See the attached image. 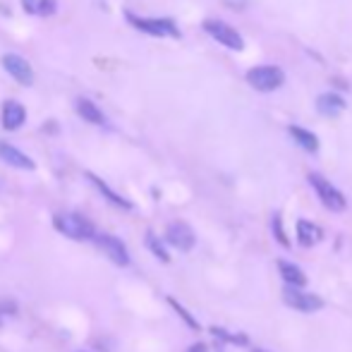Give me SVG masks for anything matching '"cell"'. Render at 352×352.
Segmentation results:
<instances>
[{
  "label": "cell",
  "instance_id": "obj_14",
  "mask_svg": "<svg viewBox=\"0 0 352 352\" xmlns=\"http://www.w3.org/2000/svg\"><path fill=\"white\" fill-rule=\"evenodd\" d=\"M87 177H89V182H91V185L96 187V190L101 192V195L106 197V199L111 201L113 206H118V209H122V211H130L132 209V201L125 199L122 195H118L116 190H111V187H108L106 182H103L98 175H94V173H87Z\"/></svg>",
  "mask_w": 352,
  "mask_h": 352
},
{
  "label": "cell",
  "instance_id": "obj_24",
  "mask_svg": "<svg viewBox=\"0 0 352 352\" xmlns=\"http://www.w3.org/2000/svg\"><path fill=\"white\" fill-rule=\"evenodd\" d=\"M0 326H3V319H0Z\"/></svg>",
  "mask_w": 352,
  "mask_h": 352
},
{
  "label": "cell",
  "instance_id": "obj_1",
  "mask_svg": "<svg viewBox=\"0 0 352 352\" xmlns=\"http://www.w3.org/2000/svg\"><path fill=\"white\" fill-rule=\"evenodd\" d=\"M53 226L60 235L70 237V240L77 242H89V240H96V230H94L91 221L82 216V213H58L53 218Z\"/></svg>",
  "mask_w": 352,
  "mask_h": 352
},
{
  "label": "cell",
  "instance_id": "obj_6",
  "mask_svg": "<svg viewBox=\"0 0 352 352\" xmlns=\"http://www.w3.org/2000/svg\"><path fill=\"white\" fill-rule=\"evenodd\" d=\"M283 300H285L287 307L302 311V314H311V311H319L321 307H324V300H321L319 295L302 290V287H292V285H285V290H283Z\"/></svg>",
  "mask_w": 352,
  "mask_h": 352
},
{
  "label": "cell",
  "instance_id": "obj_13",
  "mask_svg": "<svg viewBox=\"0 0 352 352\" xmlns=\"http://www.w3.org/2000/svg\"><path fill=\"white\" fill-rule=\"evenodd\" d=\"M324 240V230H321V226H316V223L311 221H297V242H300L302 247H314L319 245V242Z\"/></svg>",
  "mask_w": 352,
  "mask_h": 352
},
{
  "label": "cell",
  "instance_id": "obj_9",
  "mask_svg": "<svg viewBox=\"0 0 352 352\" xmlns=\"http://www.w3.org/2000/svg\"><path fill=\"white\" fill-rule=\"evenodd\" d=\"M3 67L10 72V77H12L14 82L24 84V87L34 84V70H32V65H29V63L24 60L22 56H14V53H8V56H3Z\"/></svg>",
  "mask_w": 352,
  "mask_h": 352
},
{
  "label": "cell",
  "instance_id": "obj_2",
  "mask_svg": "<svg viewBox=\"0 0 352 352\" xmlns=\"http://www.w3.org/2000/svg\"><path fill=\"white\" fill-rule=\"evenodd\" d=\"M309 185H311V190L316 192L319 201L329 211L340 213V211L348 209V199L343 197V192H340L336 185H331V180H326L324 175H319V173H309Z\"/></svg>",
  "mask_w": 352,
  "mask_h": 352
},
{
  "label": "cell",
  "instance_id": "obj_3",
  "mask_svg": "<svg viewBox=\"0 0 352 352\" xmlns=\"http://www.w3.org/2000/svg\"><path fill=\"white\" fill-rule=\"evenodd\" d=\"M283 82H285V72L278 65H256L247 72V84L261 94L276 91L283 87Z\"/></svg>",
  "mask_w": 352,
  "mask_h": 352
},
{
  "label": "cell",
  "instance_id": "obj_11",
  "mask_svg": "<svg viewBox=\"0 0 352 352\" xmlns=\"http://www.w3.org/2000/svg\"><path fill=\"white\" fill-rule=\"evenodd\" d=\"M3 127L8 132H14L19 130V127L24 125V120H27V111H24V106L19 101H14V98H8V101L3 103Z\"/></svg>",
  "mask_w": 352,
  "mask_h": 352
},
{
  "label": "cell",
  "instance_id": "obj_18",
  "mask_svg": "<svg viewBox=\"0 0 352 352\" xmlns=\"http://www.w3.org/2000/svg\"><path fill=\"white\" fill-rule=\"evenodd\" d=\"M22 10L36 17H51L58 10V0H22Z\"/></svg>",
  "mask_w": 352,
  "mask_h": 352
},
{
  "label": "cell",
  "instance_id": "obj_16",
  "mask_svg": "<svg viewBox=\"0 0 352 352\" xmlns=\"http://www.w3.org/2000/svg\"><path fill=\"white\" fill-rule=\"evenodd\" d=\"M278 271H280L283 280H285L287 285H292V287H305V285H307L305 271H302L297 264H292V261L280 259V261H278Z\"/></svg>",
  "mask_w": 352,
  "mask_h": 352
},
{
  "label": "cell",
  "instance_id": "obj_5",
  "mask_svg": "<svg viewBox=\"0 0 352 352\" xmlns=\"http://www.w3.org/2000/svg\"><path fill=\"white\" fill-rule=\"evenodd\" d=\"M127 22L132 27H137L140 32L148 34V36H158V38H180V29L175 27V22L170 19H144V17H137V14L127 12Z\"/></svg>",
  "mask_w": 352,
  "mask_h": 352
},
{
  "label": "cell",
  "instance_id": "obj_12",
  "mask_svg": "<svg viewBox=\"0 0 352 352\" xmlns=\"http://www.w3.org/2000/svg\"><path fill=\"white\" fill-rule=\"evenodd\" d=\"M316 111H319L321 118H338L340 113L345 111V98L336 91L321 94V96L316 98Z\"/></svg>",
  "mask_w": 352,
  "mask_h": 352
},
{
  "label": "cell",
  "instance_id": "obj_20",
  "mask_svg": "<svg viewBox=\"0 0 352 352\" xmlns=\"http://www.w3.org/2000/svg\"><path fill=\"white\" fill-rule=\"evenodd\" d=\"M271 230H274V235H276V240H278V245L290 247V240H287L285 230H283V218H280V213H274V218H271Z\"/></svg>",
  "mask_w": 352,
  "mask_h": 352
},
{
  "label": "cell",
  "instance_id": "obj_19",
  "mask_svg": "<svg viewBox=\"0 0 352 352\" xmlns=\"http://www.w3.org/2000/svg\"><path fill=\"white\" fill-rule=\"evenodd\" d=\"M144 242H146V247L153 252V256L156 259H161V261H170V256H168V252H166V247H163V242L158 240L153 232H146V237H144Z\"/></svg>",
  "mask_w": 352,
  "mask_h": 352
},
{
  "label": "cell",
  "instance_id": "obj_15",
  "mask_svg": "<svg viewBox=\"0 0 352 352\" xmlns=\"http://www.w3.org/2000/svg\"><path fill=\"white\" fill-rule=\"evenodd\" d=\"M77 113L87 122H91V125H101V127L108 125V120H106V116H103V111L94 101H89V98H77Z\"/></svg>",
  "mask_w": 352,
  "mask_h": 352
},
{
  "label": "cell",
  "instance_id": "obj_8",
  "mask_svg": "<svg viewBox=\"0 0 352 352\" xmlns=\"http://www.w3.org/2000/svg\"><path fill=\"white\" fill-rule=\"evenodd\" d=\"M96 242H98V247L103 250V254H106L113 264H118V266L130 264V252H127L125 242L118 240L116 235H98Z\"/></svg>",
  "mask_w": 352,
  "mask_h": 352
},
{
  "label": "cell",
  "instance_id": "obj_21",
  "mask_svg": "<svg viewBox=\"0 0 352 352\" xmlns=\"http://www.w3.org/2000/svg\"><path fill=\"white\" fill-rule=\"evenodd\" d=\"M168 305H170V307H173V309H175V311H177V314H180V316H182V319H185V321H187V324H190V326H192V329H199V324H197V319H192V316H190V311H187V309H185V307H182V305H177V302H175V300H173V297H170V300H168Z\"/></svg>",
  "mask_w": 352,
  "mask_h": 352
},
{
  "label": "cell",
  "instance_id": "obj_4",
  "mask_svg": "<svg viewBox=\"0 0 352 352\" xmlns=\"http://www.w3.org/2000/svg\"><path fill=\"white\" fill-rule=\"evenodd\" d=\"M204 32L209 34L213 41H218L221 46L230 48V51L240 53L242 48H245V38H242V34L237 32L235 27H230L228 22H223V19H206Z\"/></svg>",
  "mask_w": 352,
  "mask_h": 352
},
{
  "label": "cell",
  "instance_id": "obj_17",
  "mask_svg": "<svg viewBox=\"0 0 352 352\" xmlns=\"http://www.w3.org/2000/svg\"><path fill=\"white\" fill-rule=\"evenodd\" d=\"M287 132H290V137L300 144L305 151H309V153L319 151V137H316L314 132L305 130V127H300V125H290V127H287Z\"/></svg>",
  "mask_w": 352,
  "mask_h": 352
},
{
  "label": "cell",
  "instance_id": "obj_10",
  "mask_svg": "<svg viewBox=\"0 0 352 352\" xmlns=\"http://www.w3.org/2000/svg\"><path fill=\"white\" fill-rule=\"evenodd\" d=\"M0 161H5L12 168H19V170H34V168H36L34 158H29L22 148L12 146V144H8V142H0Z\"/></svg>",
  "mask_w": 352,
  "mask_h": 352
},
{
  "label": "cell",
  "instance_id": "obj_7",
  "mask_svg": "<svg viewBox=\"0 0 352 352\" xmlns=\"http://www.w3.org/2000/svg\"><path fill=\"white\" fill-rule=\"evenodd\" d=\"M166 240H168V245H173L175 250H180V252H190L192 247H195V230H192L187 223H182V221H173V223H168V228H166Z\"/></svg>",
  "mask_w": 352,
  "mask_h": 352
},
{
  "label": "cell",
  "instance_id": "obj_23",
  "mask_svg": "<svg viewBox=\"0 0 352 352\" xmlns=\"http://www.w3.org/2000/svg\"><path fill=\"white\" fill-rule=\"evenodd\" d=\"M252 352H264V350H252Z\"/></svg>",
  "mask_w": 352,
  "mask_h": 352
},
{
  "label": "cell",
  "instance_id": "obj_22",
  "mask_svg": "<svg viewBox=\"0 0 352 352\" xmlns=\"http://www.w3.org/2000/svg\"><path fill=\"white\" fill-rule=\"evenodd\" d=\"M187 352H209V350H206L204 343H195V345H190V348H187Z\"/></svg>",
  "mask_w": 352,
  "mask_h": 352
}]
</instances>
